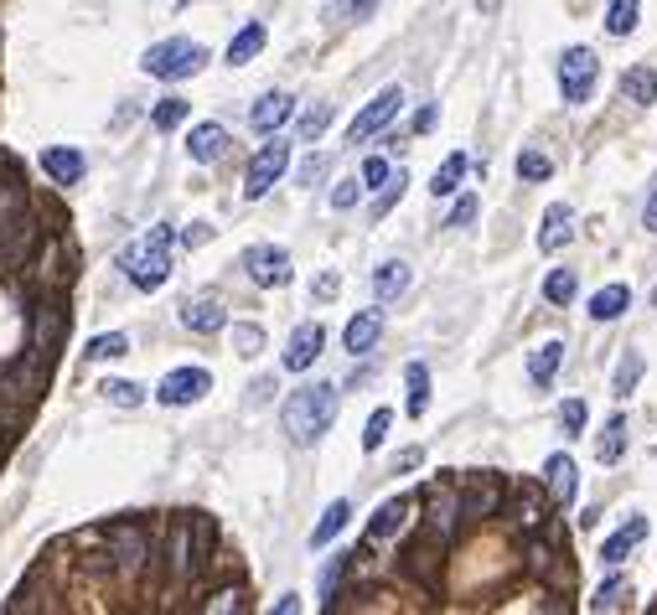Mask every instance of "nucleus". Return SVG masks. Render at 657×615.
Masks as SVG:
<instances>
[{
	"mask_svg": "<svg viewBox=\"0 0 657 615\" xmlns=\"http://www.w3.org/2000/svg\"><path fill=\"white\" fill-rule=\"evenodd\" d=\"M285 435L295 445H316L337 419V383H306L285 398Z\"/></svg>",
	"mask_w": 657,
	"mask_h": 615,
	"instance_id": "f257e3e1",
	"label": "nucleus"
},
{
	"mask_svg": "<svg viewBox=\"0 0 657 615\" xmlns=\"http://www.w3.org/2000/svg\"><path fill=\"white\" fill-rule=\"evenodd\" d=\"M171 243H176V233H171V223H156L145 238H135L125 254H119V269L130 274V285L135 290H161L166 280H171Z\"/></svg>",
	"mask_w": 657,
	"mask_h": 615,
	"instance_id": "f03ea898",
	"label": "nucleus"
},
{
	"mask_svg": "<svg viewBox=\"0 0 657 615\" xmlns=\"http://www.w3.org/2000/svg\"><path fill=\"white\" fill-rule=\"evenodd\" d=\"M140 68L151 78H161V83H182V78H197L207 68V47L192 42V37H171V42H156L151 52H145Z\"/></svg>",
	"mask_w": 657,
	"mask_h": 615,
	"instance_id": "7ed1b4c3",
	"label": "nucleus"
},
{
	"mask_svg": "<svg viewBox=\"0 0 657 615\" xmlns=\"http://www.w3.org/2000/svg\"><path fill=\"white\" fill-rule=\"evenodd\" d=\"M595 78H601V63H595L590 47H570L559 57V94H564V104H590Z\"/></svg>",
	"mask_w": 657,
	"mask_h": 615,
	"instance_id": "20e7f679",
	"label": "nucleus"
},
{
	"mask_svg": "<svg viewBox=\"0 0 657 615\" xmlns=\"http://www.w3.org/2000/svg\"><path fill=\"white\" fill-rule=\"evenodd\" d=\"M290 171V145L285 140H270V145H259V156L249 161V176H244V197L259 202V197H270V187Z\"/></svg>",
	"mask_w": 657,
	"mask_h": 615,
	"instance_id": "39448f33",
	"label": "nucleus"
},
{
	"mask_svg": "<svg viewBox=\"0 0 657 615\" xmlns=\"http://www.w3.org/2000/svg\"><path fill=\"white\" fill-rule=\"evenodd\" d=\"M399 109H404V88H399V83H388L383 94H373V99H368L363 109H357V119H352V125H347V140H352V145L373 140V135H378V130L388 125V119L399 114Z\"/></svg>",
	"mask_w": 657,
	"mask_h": 615,
	"instance_id": "423d86ee",
	"label": "nucleus"
},
{
	"mask_svg": "<svg viewBox=\"0 0 657 615\" xmlns=\"http://www.w3.org/2000/svg\"><path fill=\"white\" fill-rule=\"evenodd\" d=\"M202 393H213V373H207V367H171V373L161 378V388H156V398L166 409H187Z\"/></svg>",
	"mask_w": 657,
	"mask_h": 615,
	"instance_id": "0eeeda50",
	"label": "nucleus"
},
{
	"mask_svg": "<svg viewBox=\"0 0 657 615\" xmlns=\"http://www.w3.org/2000/svg\"><path fill=\"white\" fill-rule=\"evenodd\" d=\"M244 269H249V280L259 290H280L295 280V269H290V254L275 249V243H254V249L244 254Z\"/></svg>",
	"mask_w": 657,
	"mask_h": 615,
	"instance_id": "6e6552de",
	"label": "nucleus"
},
{
	"mask_svg": "<svg viewBox=\"0 0 657 615\" xmlns=\"http://www.w3.org/2000/svg\"><path fill=\"white\" fill-rule=\"evenodd\" d=\"M109 553H114L119 574H140L145 559H151V543H145V533L135 528V522H114L109 528Z\"/></svg>",
	"mask_w": 657,
	"mask_h": 615,
	"instance_id": "1a4fd4ad",
	"label": "nucleus"
},
{
	"mask_svg": "<svg viewBox=\"0 0 657 615\" xmlns=\"http://www.w3.org/2000/svg\"><path fill=\"white\" fill-rule=\"evenodd\" d=\"M321 347H326V331L316 326V321H301V326H295L290 331V342H285V367H290V373H306V367L321 357Z\"/></svg>",
	"mask_w": 657,
	"mask_h": 615,
	"instance_id": "9d476101",
	"label": "nucleus"
},
{
	"mask_svg": "<svg viewBox=\"0 0 657 615\" xmlns=\"http://www.w3.org/2000/svg\"><path fill=\"white\" fill-rule=\"evenodd\" d=\"M544 491H549L559 507H575V497H580V471H575L570 455H549V460H544Z\"/></svg>",
	"mask_w": 657,
	"mask_h": 615,
	"instance_id": "9b49d317",
	"label": "nucleus"
},
{
	"mask_svg": "<svg viewBox=\"0 0 657 615\" xmlns=\"http://www.w3.org/2000/svg\"><path fill=\"white\" fill-rule=\"evenodd\" d=\"M182 326H187V331H197V336L223 331V326H228L223 300H218V295H197V300H187V305H182Z\"/></svg>",
	"mask_w": 657,
	"mask_h": 615,
	"instance_id": "f8f14e48",
	"label": "nucleus"
},
{
	"mask_svg": "<svg viewBox=\"0 0 657 615\" xmlns=\"http://www.w3.org/2000/svg\"><path fill=\"white\" fill-rule=\"evenodd\" d=\"M570 238H575V212L564 207V202H554V207L544 212V223H539V249H544V254H559Z\"/></svg>",
	"mask_w": 657,
	"mask_h": 615,
	"instance_id": "ddd939ff",
	"label": "nucleus"
},
{
	"mask_svg": "<svg viewBox=\"0 0 657 615\" xmlns=\"http://www.w3.org/2000/svg\"><path fill=\"white\" fill-rule=\"evenodd\" d=\"M290 94H280V88H270V94H259V104L249 109V125L259 130V135H275L280 125H285V119H290Z\"/></svg>",
	"mask_w": 657,
	"mask_h": 615,
	"instance_id": "4468645a",
	"label": "nucleus"
},
{
	"mask_svg": "<svg viewBox=\"0 0 657 615\" xmlns=\"http://www.w3.org/2000/svg\"><path fill=\"white\" fill-rule=\"evenodd\" d=\"M42 171L57 181V187H73V181L83 176V150H73V145H47V150H42Z\"/></svg>",
	"mask_w": 657,
	"mask_h": 615,
	"instance_id": "2eb2a0df",
	"label": "nucleus"
},
{
	"mask_svg": "<svg viewBox=\"0 0 657 615\" xmlns=\"http://www.w3.org/2000/svg\"><path fill=\"white\" fill-rule=\"evenodd\" d=\"M223 150H228V130H223V125H197V130L187 135V156H192L197 166L223 161Z\"/></svg>",
	"mask_w": 657,
	"mask_h": 615,
	"instance_id": "dca6fc26",
	"label": "nucleus"
},
{
	"mask_svg": "<svg viewBox=\"0 0 657 615\" xmlns=\"http://www.w3.org/2000/svg\"><path fill=\"white\" fill-rule=\"evenodd\" d=\"M378 331H383V311H357V316L347 321V331H342V347H347L352 357H357V352H373Z\"/></svg>",
	"mask_w": 657,
	"mask_h": 615,
	"instance_id": "f3484780",
	"label": "nucleus"
},
{
	"mask_svg": "<svg viewBox=\"0 0 657 615\" xmlns=\"http://www.w3.org/2000/svg\"><path fill=\"white\" fill-rule=\"evenodd\" d=\"M642 538H647V517H626L621 528H616V533L606 538L601 559H606V564H621V559H626V553H632V548H637Z\"/></svg>",
	"mask_w": 657,
	"mask_h": 615,
	"instance_id": "a211bd4d",
	"label": "nucleus"
},
{
	"mask_svg": "<svg viewBox=\"0 0 657 615\" xmlns=\"http://www.w3.org/2000/svg\"><path fill=\"white\" fill-rule=\"evenodd\" d=\"M409 285H414V274H409L404 259H388V264H378V274H373V295H378V300H399Z\"/></svg>",
	"mask_w": 657,
	"mask_h": 615,
	"instance_id": "6ab92c4d",
	"label": "nucleus"
},
{
	"mask_svg": "<svg viewBox=\"0 0 657 615\" xmlns=\"http://www.w3.org/2000/svg\"><path fill=\"white\" fill-rule=\"evenodd\" d=\"M621 99L637 104V109H647V104L657 99V73H652V68H626V73H621Z\"/></svg>",
	"mask_w": 657,
	"mask_h": 615,
	"instance_id": "aec40b11",
	"label": "nucleus"
},
{
	"mask_svg": "<svg viewBox=\"0 0 657 615\" xmlns=\"http://www.w3.org/2000/svg\"><path fill=\"white\" fill-rule=\"evenodd\" d=\"M626 305H632V290H626V285H606V290L590 295V316L595 321H621Z\"/></svg>",
	"mask_w": 657,
	"mask_h": 615,
	"instance_id": "412c9836",
	"label": "nucleus"
},
{
	"mask_svg": "<svg viewBox=\"0 0 657 615\" xmlns=\"http://www.w3.org/2000/svg\"><path fill=\"white\" fill-rule=\"evenodd\" d=\"M192 569H197V559H192V517H182V522L171 528V574L187 579Z\"/></svg>",
	"mask_w": 657,
	"mask_h": 615,
	"instance_id": "4be33fe9",
	"label": "nucleus"
},
{
	"mask_svg": "<svg viewBox=\"0 0 657 615\" xmlns=\"http://www.w3.org/2000/svg\"><path fill=\"white\" fill-rule=\"evenodd\" d=\"M559 362H564V342H544V347H533V357H528V378L539 383V388H549V383H554V373H559Z\"/></svg>",
	"mask_w": 657,
	"mask_h": 615,
	"instance_id": "5701e85b",
	"label": "nucleus"
},
{
	"mask_svg": "<svg viewBox=\"0 0 657 615\" xmlns=\"http://www.w3.org/2000/svg\"><path fill=\"white\" fill-rule=\"evenodd\" d=\"M347 522H352V502H332V507H326L321 512V522H316V528H311V548H326V543H332L342 528H347Z\"/></svg>",
	"mask_w": 657,
	"mask_h": 615,
	"instance_id": "b1692460",
	"label": "nucleus"
},
{
	"mask_svg": "<svg viewBox=\"0 0 657 615\" xmlns=\"http://www.w3.org/2000/svg\"><path fill=\"white\" fill-rule=\"evenodd\" d=\"M57 336H63V311H57V305H42V316H37V336H32V352H37L42 362H52Z\"/></svg>",
	"mask_w": 657,
	"mask_h": 615,
	"instance_id": "393cba45",
	"label": "nucleus"
},
{
	"mask_svg": "<svg viewBox=\"0 0 657 615\" xmlns=\"http://www.w3.org/2000/svg\"><path fill=\"white\" fill-rule=\"evenodd\" d=\"M404 512H409V502H404V497H388V502L373 512V522H368V538H373V543L394 538V533H399V522H404Z\"/></svg>",
	"mask_w": 657,
	"mask_h": 615,
	"instance_id": "a878e982",
	"label": "nucleus"
},
{
	"mask_svg": "<svg viewBox=\"0 0 657 615\" xmlns=\"http://www.w3.org/2000/svg\"><path fill=\"white\" fill-rule=\"evenodd\" d=\"M373 11H378V0H332V6L321 11V21L342 32V26H352V21H368Z\"/></svg>",
	"mask_w": 657,
	"mask_h": 615,
	"instance_id": "bb28decb",
	"label": "nucleus"
},
{
	"mask_svg": "<svg viewBox=\"0 0 657 615\" xmlns=\"http://www.w3.org/2000/svg\"><path fill=\"white\" fill-rule=\"evenodd\" d=\"M259 47H264V21H249L244 32L228 42V68H244L249 57H259Z\"/></svg>",
	"mask_w": 657,
	"mask_h": 615,
	"instance_id": "cd10ccee",
	"label": "nucleus"
},
{
	"mask_svg": "<svg viewBox=\"0 0 657 615\" xmlns=\"http://www.w3.org/2000/svg\"><path fill=\"white\" fill-rule=\"evenodd\" d=\"M404 388H409L404 409H409V414H425V409H430V373H425V362H409V367H404Z\"/></svg>",
	"mask_w": 657,
	"mask_h": 615,
	"instance_id": "c85d7f7f",
	"label": "nucleus"
},
{
	"mask_svg": "<svg viewBox=\"0 0 657 615\" xmlns=\"http://www.w3.org/2000/svg\"><path fill=\"white\" fill-rule=\"evenodd\" d=\"M456 517H461V497H456V491H445V497L430 502V533L445 543V538H451V528H456Z\"/></svg>",
	"mask_w": 657,
	"mask_h": 615,
	"instance_id": "c756f323",
	"label": "nucleus"
},
{
	"mask_svg": "<svg viewBox=\"0 0 657 615\" xmlns=\"http://www.w3.org/2000/svg\"><path fill=\"white\" fill-rule=\"evenodd\" d=\"M637 16H642V0H611V6H606V32L611 37H632L637 32Z\"/></svg>",
	"mask_w": 657,
	"mask_h": 615,
	"instance_id": "7c9ffc66",
	"label": "nucleus"
},
{
	"mask_svg": "<svg viewBox=\"0 0 657 615\" xmlns=\"http://www.w3.org/2000/svg\"><path fill=\"white\" fill-rule=\"evenodd\" d=\"M513 517H518V528H539V522H544V497H539V491H533V486H518V497H513Z\"/></svg>",
	"mask_w": 657,
	"mask_h": 615,
	"instance_id": "2f4dec72",
	"label": "nucleus"
},
{
	"mask_svg": "<svg viewBox=\"0 0 657 615\" xmlns=\"http://www.w3.org/2000/svg\"><path fill=\"white\" fill-rule=\"evenodd\" d=\"M621 450H626V419H611V424H606V435L595 440V460H601V466H616Z\"/></svg>",
	"mask_w": 657,
	"mask_h": 615,
	"instance_id": "473e14b6",
	"label": "nucleus"
},
{
	"mask_svg": "<svg viewBox=\"0 0 657 615\" xmlns=\"http://www.w3.org/2000/svg\"><path fill=\"white\" fill-rule=\"evenodd\" d=\"M466 166H471L466 156H445V166H440V171H435V181H430V192H435V202H440V197H451V192L461 187V176H466Z\"/></svg>",
	"mask_w": 657,
	"mask_h": 615,
	"instance_id": "72a5a7b5",
	"label": "nucleus"
},
{
	"mask_svg": "<svg viewBox=\"0 0 657 615\" xmlns=\"http://www.w3.org/2000/svg\"><path fill=\"white\" fill-rule=\"evenodd\" d=\"M575 290H580L575 269H549V280H544V300H549V305H570Z\"/></svg>",
	"mask_w": 657,
	"mask_h": 615,
	"instance_id": "f704fd0d",
	"label": "nucleus"
},
{
	"mask_svg": "<svg viewBox=\"0 0 657 615\" xmlns=\"http://www.w3.org/2000/svg\"><path fill=\"white\" fill-rule=\"evenodd\" d=\"M130 352V336L125 331H104L88 342V362H114V357H125Z\"/></svg>",
	"mask_w": 657,
	"mask_h": 615,
	"instance_id": "c9c22d12",
	"label": "nucleus"
},
{
	"mask_svg": "<svg viewBox=\"0 0 657 615\" xmlns=\"http://www.w3.org/2000/svg\"><path fill=\"white\" fill-rule=\"evenodd\" d=\"M626 600H632V584H626L621 574H611V579L601 584V590H595V600H590V605H595V610H621Z\"/></svg>",
	"mask_w": 657,
	"mask_h": 615,
	"instance_id": "e433bc0d",
	"label": "nucleus"
},
{
	"mask_svg": "<svg viewBox=\"0 0 657 615\" xmlns=\"http://www.w3.org/2000/svg\"><path fill=\"white\" fill-rule=\"evenodd\" d=\"M347 564H352V553H332V559H326V569H321V605L337 600V584H342Z\"/></svg>",
	"mask_w": 657,
	"mask_h": 615,
	"instance_id": "4c0bfd02",
	"label": "nucleus"
},
{
	"mask_svg": "<svg viewBox=\"0 0 657 615\" xmlns=\"http://www.w3.org/2000/svg\"><path fill=\"white\" fill-rule=\"evenodd\" d=\"M476 512H497V481H482V486H471L466 491V502H461V517H476Z\"/></svg>",
	"mask_w": 657,
	"mask_h": 615,
	"instance_id": "58836bf2",
	"label": "nucleus"
},
{
	"mask_svg": "<svg viewBox=\"0 0 657 615\" xmlns=\"http://www.w3.org/2000/svg\"><path fill=\"white\" fill-rule=\"evenodd\" d=\"M104 398H109V404H119V409H140V404H145V388H140V383H125V378H109V383H104Z\"/></svg>",
	"mask_w": 657,
	"mask_h": 615,
	"instance_id": "ea45409f",
	"label": "nucleus"
},
{
	"mask_svg": "<svg viewBox=\"0 0 657 615\" xmlns=\"http://www.w3.org/2000/svg\"><path fill=\"white\" fill-rule=\"evenodd\" d=\"M187 114H192V104L171 94V99H161V104H156V114H151V125H156V130H176V125H182V119H187Z\"/></svg>",
	"mask_w": 657,
	"mask_h": 615,
	"instance_id": "a19ab883",
	"label": "nucleus"
},
{
	"mask_svg": "<svg viewBox=\"0 0 657 615\" xmlns=\"http://www.w3.org/2000/svg\"><path fill=\"white\" fill-rule=\"evenodd\" d=\"M549 156H544V150H523V156H518V176L523 181H549Z\"/></svg>",
	"mask_w": 657,
	"mask_h": 615,
	"instance_id": "79ce46f5",
	"label": "nucleus"
},
{
	"mask_svg": "<svg viewBox=\"0 0 657 615\" xmlns=\"http://www.w3.org/2000/svg\"><path fill=\"white\" fill-rule=\"evenodd\" d=\"M388 424H394V409H373V419L363 429V450H378L388 440Z\"/></svg>",
	"mask_w": 657,
	"mask_h": 615,
	"instance_id": "37998d69",
	"label": "nucleus"
},
{
	"mask_svg": "<svg viewBox=\"0 0 657 615\" xmlns=\"http://www.w3.org/2000/svg\"><path fill=\"white\" fill-rule=\"evenodd\" d=\"M637 378H642V357H637V352H626L621 367H616V393H632Z\"/></svg>",
	"mask_w": 657,
	"mask_h": 615,
	"instance_id": "c03bdc74",
	"label": "nucleus"
},
{
	"mask_svg": "<svg viewBox=\"0 0 657 615\" xmlns=\"http://www.w3.org/2000/svg\"><path fill=\"white\" fill-rule=\"evenodd\" d=\"M233 347L244 352V357H259L264 352V331L259 326H233Z\"/></svg>",
	"mask_w": 657,
	"mask_h": 615,
	"instance_id": "a18cd8bd",
	"label": "nucleus"
},
{
	"mask_svg": "<svg viewBox=\"0 0 657 615\" xmlns=\"http://www.w3.org/2000/svg\"><path fill=\"white\" fill-rule=\"evenodd\" d=\"M326 125H332V104H316V109H306V119H301V140H316Z\"/></svg>",
	"mask_w": 657,
	"mask_h": 615,
	"instance_id": "49530a36",
	"label": "nucleus"
},
{
	"mask_svg": "<svg viewBox=\"0 0 657 615\" xmlns=\"http://www.w3.org/2000/svg\"><path fill=\"white\" fill-rule=\"evenodd\" d=\"M404 181H409V176H404V166H399L394 176H388V192H383V197L373 202V218H383V212H388V207H394V202L404 197Z\"/></svg>",
	"mask_w": 657,
	"mask_h": 615,
	"instance_id": "de8ad7c7",
	"label": "nucleus"
},
{
	"mask_svg": "<svg viewBox=\"0 0 657 615\" xmlns=\"http://www.w3.org/2000/svg\"><path fill=\"white\" fill-rule=\"evenodd\" d=\"M559 424L570 429V435H580V429H585V404H580V398H564V404H559Z\"/></svg>",
	"mask_w": 657,
	"mask_h": 615,
	"instance_id": "09e8293b",
	"label": "nucleus"
},
{
	"mask_svg": "<svg viewBox=\"0 0 657 615\" xmlns=\"http://www.w3.org/2000/svg\"><path fill=\"white\" fill-rule=\"evenodd\" d=\"M357 197H363V187H357V176H347V181H337L332 207H337V212H347V207H357Z\"/></svg>",
	"mask_w": 657,
	"mask_h": 615,
	"instance_id": "8fccbe9b",
	"label": "nucleus"
},
{
	"mask_svg": "<svg viewBox=\"0 0 657 615\" xmlns=\"http://www.w3.org/2000/svg\"><path fill=\"white\" fill-rule=\"evenodd\" d=\"M388 176H394V166H388L383 156H373V161L363 166V187H388Z\"/></svg>",
	"mask_w": 657,
	"mask_h": 615,
	"instance_id": "3c124183",
	"label": "nucleus"
},
{
	"mask_svg": "<svg viewBox=\"0 0 657 615\" xmlns=\"http://www.w3.org/2000/svg\"><path fill=\"white\" fill-rule=\"evenodd\" d=\"M471 218H476V197H461V202H456V212H451V228H466Z\"/></svg>",
	"mask_w": 657,
	"mask_h": 615,
	"instance_id": "603ef678",
	"label": "nucleus"
},
{
	"mask_svg": "<svg viewBox=\"0 0 657 615\" xmlns=\"http://www.w3.org/2000/svg\"><path fill=\"white\" fill-rule=\"evenodd\" d=\"M207 238H213V228H207V223H192V228L182 233V243H187V249H202Z\"/></svg>",
	"mask_w": 657,
	"mask_h": 615,
	"instance_id": "864d4df0",
	"label": "nucleus"
},
{
	"mask_svg": "<svg viewBox=\"0 0 657 615\" xmlns=\"http://www.w3.org/2000/svg\"><path fill=\"white\" fill-rule=\"evenodd\" d=\"M207 610H244V595H238V590H223L218 600H207Z\"/></svg>",
	"mask_w": 657,
	"mask_h": 615,
	"instance_id": "5fc2aeb1",
	"label": "nucleus"
},
{
	"mask_svg": "<svg viewBox=\"0 0 657 615\" xmlns=\"http://www.w3.org/2000/svg\"><path fill=\"white\" fill-rule=\"evenodd\" d=\"M642 228L657 233V181H652V192H647V207H642Z\"/></svg>",
	"mask_w": 657,
	"mask_h": 615,
	"instance_id": "6e6d98bb",
	"label": "nucleus"
},
{
	"mask_svg": "<svg viewBox=\"0 0 657 615\" xmlns=\"http://www.w3.org/2000/svg\"><path fill=\"white\" fill-rule=\"evenodd\" d=\"M326 171V156H311L306 166H301V181H306V187H316V176Z\"/></svg>",
	"mask_w": 657,
	"mask_h": 615,
	"instance_id": "4d7b16f0",
	"label": "nucleus"
},
{
	"mask_svg": "<svg viewBox=\"0 0 657 615\" xmlns=\"http://www.w3.org/2000/svg\"><path fill=\"white\" fill-rule=\"evenodd\" d=\"M275 610H280V615H295V610H301V595H280Z\"/></svg>",
	"mask_w": 657,
	"mask_h": 615,
	"instance_id": "13d9d810",
	"label": "nucleus"
},
{
	"mask_svg": "<svg viewBox=\"0 0 657 615\" xmlns=\"http://www.w3.org/2000/svg\"><path fill=\"white\" fill-rule=\"evenodd\" d=\"M476 6H482V11H497V0H476Z\"/></svg>",
	"mask_w": 657,
	"mask_h": 615,
	"instance_id": "bf43d9fd",
	"label": "nucleus"
}]
</instances>
